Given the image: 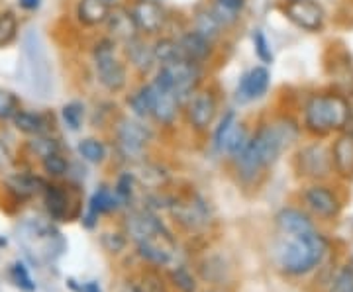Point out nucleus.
Returning a JSON list of instances; mask_svg holds the SVG:
<instances>
[{
  "mask_svg": "<svg viewBox=\"0 0 353 292\" xmlns=\"http://www.w3.org/2000/svg\"><path fill=\"white\" fill-rule=\"evenodd\" d=\"M218 106H220L218 92L212 87H201L185 104L189 126L199 134L206 132L214 124L216 116H218Z\"/></svg>",
  "mask_w": 353,
  "mask_h": 292,
  "instance_id": "0eeeda50",
  "label": "nucleus"
},
{
  "mask_svg": "<svg viewBox=\"0 0 353 292\" xmlns=\"http://www.w3.org/2000/svg\"><path fill=\"white\" fill-rule=\"evenodd\" d=\"M22 110V101L20 96L8 89H0V122L10 120Z\"/></svg>",
  "mask_w": 353,
  "mask_h": 292,
  "instance_id": "f704fd0d",
  "label": "nucleus"
},
{
  "mask_svg": "<svg viewBox=\"0 0 353 292\" xmlns=\"http://www.w3.org/2000/svg\"><path fill=\"white\" fill-rule=\"evenodd\" d=\"M179 45H181V51H183L185 59L201 65V67L208 63V61H212V57H214V41L204 38L194 28L187 30L179 38Z\"/></svg>",
  "mask_w": 353,
  "mask_h": 292,
  "instance_id": "2eb2a0df",
  "label": "nucleus"
},
{
  "mask_svg": "<svg viewBox=\"0 0 353 292\" xmlns=\"http://www.w3.org/2000/svg\"><path fill=\"white\" fill-rule=\"evenodd\" d=\"M245 2L248 0H216L214 12L222 20V24L228 25L240 18L241 10L245 8Z\"/></svg>",
  "mask_w": 353,
  "mask_h": 292,
  "instance_id": "473e14b6",
  "label": "nucleus"
},
{
  "mask_svg": "<svg viewBox=\"0 0 353 292\" xmlns=\"http://www.w3.org/2000/svg\"><path fill=\"white\" fill-rule=\"evenodd\" d=\"M79 292H101V286L97 282H87L79 289Z\"/></svg>",
  "mask_w": 353,
  "mask_h": 292,
  "instance_id": "a18cd8bd",
  "label": "nucleus"
},
{
  "mask_svg": "<svg viewBox=\"0 0 353 292\" xmlns=\"http://www.w3.org/2000/svg\"><path fill=\"white\" fill-rule=\"evenodd\" d=\"M155 75L175 90L183 108L202 85V67L192 63L189 59H176V61H171V63L159 65Z\"/></svg>",
  "mask_w": 353,
  "mask_h": 292,
  "instance_id": "423d86ee",
  "label": "nucleus"
},
{
  "mask_svg": "<svg viewBox=\"0 0 353 292\" xmlns=\"http://www.w3.org/2000/svg\"><path fill=\"white\" fill-rule=\"evenodd\" d=\"M132 16L136 20L139 34L141 36H159L167 28L169 22V14L165 10V6L157 0H136L132 6Z\"/></svg>",
  "mask_w": 353,
  "mask_h": 292,
  "instance_id": "6e6552de",
  "label": "nucleus"
},
{
  "mask_svg": "<svg viewBox=\"0 0 353 292\" xmlns=\"http://www.w3.org/2000/svg\"><path fill=\"white\" fill-rule=\"evenodd\" d=\"M250 132H248V127L243 126V124H238L236 129H234V134H232V138L228 141V147L226 153L228 155H232V157H236V155H240L243 152V147L248 145V141H250Z\"/></svg>",
  "mask_w": 353,
  "mask_h": 292,
  "instance_id": "58836bf2",
  "label": "nucleus"
},
{
  "mask_svg": "<svg viewBox=\"0 0 353 292\" xmlns=\"http://www.w3.org/2000/svg\"><path fill=\"white\" fill-rule=\"evenodd\" d=\"M112 4L108 0H79L77 2V20L85 28H99L106 24Z\"/></svg>",
  "mask_w": 353,
  "mask_h": 292,
  "instance_id": "412c9836",
  "label": "nucleus"
},
{
  "mask_svg": "<svg viewBox=\"0 0 353 292\" xmlns=\"http://www.w3.org/2000/svg\"><path fill=\"white\" fill-rule=\"evenodd\" d=\"M328 249L326 240L316 233H306L301 238H289L279 245V263L289 275H304L324 259Z\"/></svg>",
  "mask_w": 353,
  "mask_h": 292,
  "instance_id": "20e7f679",
  "label": "nucleus"
},
{
  "mask_svg": "<svg viewBox=\"0 0 353 292\" xmlns=\"http://www.w3.org/2000/svg\"><path fill=\"white\" fill-rule=\"evenodd\" d=\"M173 214L179 218V222L192 228V226H199L204 222L206 210H204L201 200H187V202L173 204Z\"/></svg>",
  "mask_w": 353,
  "mask_h": 292,
  "instance_id": "bb28decb",
  "label": "nucleus"
},
{
  "mask_svg": "<svg viewBox=\"0 0 353 292\" xmlns=\"http://www.w3.org/2000/svg\"><path fill=\"white\" fill-rule=\"evenodd\" d=\"M153 55H155V61L157 65L171 63L176 59H185L181 45H179V39L175 38H157L153 43Z\"/></svg>",
  "mask_w": 353,
  "mask_h": 292,
  "instance_id": "cd10ccee",
  "label": "nucleus"
},
{
  "mask_svg": "<svg viewBox=\"0 0 353 292\" xmlns=\"http://www.w3.org/2000/svg\"><path fill=\"white\" fill-rule=\"evenodd\" d=\"M92 63L97 69V76L102 89L112 94H118L126 89L128 85V67L118 57V43L106 38L99 39L92 48Z\"/></svg>",
  "mask_w": 353,
  "mask_h": 292,
  "instance_id": "39448f33",
  "label": "nucleus"
},
{
  "mask_svg": "<svg viewBox=\"0 0 353 292\" xmlns=\"http://www.w3.org/2000/svg\"><path fill=\"white\" fill-rule=\"evenodd\" d=\"M12 124L20 134L36 138V136L50 134L51 126H53V118H50V114H43V112H34V110H24L22 108L12 118Z\"/></svg>",
  "mask_w": 353,
  "mask_h": 292,
  "instance_id": "aec40b11",
  "label": "nucleus"
},
{
  "mask_svg": "<svg viewBox=\"0 0 353 292\" xmlns=\"http://www.w3.org/2000/svg\"><path fill=\"white\" fill-rule=\"evenodd\" d=\"M118 206H120V200H118L116 192L110 191L108 187H101L99 191H94V194H92L90 200H88L87 214L83 218V224H85L88 229H92L97 226L99 216L118 210Z\"/></svg>",
  "mask_w": 353,
  "mask_h": 292,
  "instance_id": "6ab92c4d",
  "label": "nucleus"
},
{
  "mask_svg": "<svg viewBox=\"0 0 353 292\" xmlns=\"http://www.w3.org/2000/svg\"><path fill=\"white\" fill-rule=\"evenodd\" d=\"M116 140H118V147L124 157L128 159H136L141 153L145 152V145L152 140V132L148 127H143L138 122L124 118L118 129H116Z\"/></svg>",
  "mask_w": 353,
  "mask_h": 292,
  "instance_id": "f8f14e48",
  "label": "nucleus"
},
{
  "mask_svg": "<svg viewBox=\"0 0 353 292\" xmlns=\"http://www.w3.org/2000/svg\"><path fill=\"white\" fill-rule=\"evenodd\" d=\"M28 147L32 149V153L38 157L39 161L43 157H48L51 153H59L61 152V143L57 138H53L51 134H46V136H36L32 138V141L28 143Z\"/></svg>",
  "mask_w": 353,
  "mask_h": 292,
  "instance_id": "72a5a7b5",
  "label": "nucleus"
},
{
  "mask_svg": "<svg viewBox=\"0 0 353 292\" xmlns=\"http://www.w3.org/2000/svg\"><path fill=\"white\" fill-rule=\"evenodd\" d=\"M283 12L296 28L304 32H320L326 22V12L316 0H289L283 6Z\"/></svg>",
  "mask_w": 353,
  "mask_h": 292,
  "instance_id": "1a4fd4ad",
  "label": "nucleus"
},
{
  "mask_svg": "<svg viewBox=\"0 0 353 292\" xmlns=\"http://www.w3.org/2000/svg\"><path fill=\"white\" fill-rule=\"evenodd\" d=\"M18 6L26 12H36L41 6V0H18Z\"/></svg>",
  "mask_w": 353,
  "mask_h": 292,
  "instance_id": "c03bdc74",
  "label": "nucleus"
},
{
  "mask_svg": "<svg viewBox=\"0 0 353 292\" xmlns=\"http://www.w3.org/2000/svg\"><path fill=\"white\" fill-rule=\"evenodd\" d=\"M124 51H126V59L138 71L139 76H148L153 71V67L157 65L155 55H153V45H150L143 36H138L132 41H128L124 45Z\"/></svg>",
  "mask_w": 353,
  "mask_h": 292,
  "instance_id": "a211bd4d",
  "label": "nucleus"
},
{
  "mask_svg": "<svg viewBox=\"0 0 353 292\" xmlns=\"http://www.w3.org/2000/svg\"><path fill=\"white\" fill-rule=\"evenodd\" d=\"M130 110L138 118H152L153 110V90L152 85H141L138 90H134L128 98Z\"/></svg>",
  "mask_w": 353,
  "mask_h": 292,
  "instance_id": "a878e982",
  "label": "nucleus"
},
{
  "mask_svg": "<svg viewBox=\"0 0 353 292\" xmlns=\"http://www.w3.org/2000/svg\"><path fill=\"white\" fill-rule=\"evenodd\" d=\"M173 280H175V284L183 292H194V280H192V277H190L185 269L173 271Z\"/></svg>",
  "mask_w": 353,
  "mask_h": 292,
  "instance_id": "79ce46f5",
  "label": "nucleus"
},
{
  "mask_svg": "<svg viewBox=\"0 0 353 292\" xmlns=\"http://www.w3.org/2000/svg\"><path fill=\"white\" fill-rule=\"evenodd\" d=\"M77 149H79V155L88 163H102L106 159V145L97 138L81 140Z\"/></svg>",
  "mask_w": 353,
  "mask_h": 292,
  "instance_id": "7c9ffc66",
  "label": "nucleus"
},
{
  "mask_svg": "<svg viewBox=\"0 0 353 292\" xmlns=\"http://www.w3.org/2000/svg\"><path fill=\"white\" fill-rule=\"evenodd\" d=\"M332 163L341 178H353V138L343 132L332 145Z\"/></svg>",
  "mask_w": 353,
  "mask_h": 292,
  "instance_id": "5701e85b",
  "label": "nucleus"
},
{
  "mask_svg": "<svg viewBox=\"0 0 353 292\" xmlns=\"http://www.w3.org/2000/svg\"><path fill=\"white\" fill-rule=\"evenodd\" d=\"M299 132L301 127L290 118H279L275 122L261 124L252 134L243 152L234 157L238 175L243 180H255L263 175L265 169L273 165L281 153L299 138Z\"/></svg>",
  "mask_w": 353,
  "mask_h": 292,
  "instance_id": "f257e3e1",
  "label": "nucleus"
},
{
  "mask_svg": "<svg viewBox=\"0 0 353 292\" xmlns=\"http://www.w3.org/2000/svg\"><path fill=\"white\" fill-rule=\"evenodd\" d=\"M150 85H152L153 90L152 118L159 126H173L179 114H181V110H183V104L179 101V96L173 92V89H169L165 83H161L155 76H153V81Z\"/></svg>",
  "mask_w": 353,
  "mask_h": 292,
  "instance_id": "9b49d317",
  "label": "nucleus"
},
{
  "mask_svg": "<svg viewBox=\"0 0 353 292\" xmlns=\"http://www.w3.org/2000/svg\"><path fill=\"white\" fill-rule=\"evenodd\" d=\"M20 32V22L14 10H2L0 12V50L10 48L18 39Z\"/></svg>",
  "mask_w": 353,
  "mask_h": 292,
  "instance_id": "c756f323",
  "label": "nucleus"
},
{
  "mask_svg": "<svg viewBox=\"0 0 353 292\" xmlns=\"http://www.w3.org/2000/svg\"><path fill=\"white\" fill-rule=\"evenodd\" d=\"M61 120H63V124L71 132H79L83 127V122H85V104L79 101L63 104V108H61Z\"/></svg>",
  "mask_w": 353,
  "mask_h": 292,
  "instance_id": "2f4dec72",
  "label": "nucleus"
},
{
  "mask_svg": "<svg viewBox=\"0 0 353 292\" xmlns=\"http://www.w3.org/2000/svg\"><path fill=\"white\" fill-rule=\"evenodd\" d=\"M345 96H347V102H350V120H347V124L343 127V134H347L350 138H353V90L345 92Z\"/></svg>",
  "mask_w": 353,
  "mask_h": 292,
  "instance_id": "37998d69",
  "label": "nucleus"
},
{
  "mask_svg": "<svg viewBox=\"0 0 353 292\" xmlns=\"http://www.w3.org/2000/svg\"><path fill=\"white\" fill-rule=\"evenodd\" d=\"M275 220H277L279 229L289 238H301V236L314 231L310 218L301 210H296V208H283Z\"/></svg>",
  "mask_w": 353,
  "mask_h": 292,
  "instance_id": "4be33fe9",
  "label": "nucleus"
},
{
  "mask_svg": "<svg viewBox=\"0 0 353 292\" xmlns=\"http://www.w3.org/2000/svg\"><path fill=\"white\" fill-rule=\"evenodd\" d=\"M350 120V102L340 90L316 92L304 102L303 124L312 136H328L332 132H343Z\"/></svg>",
  "mask_w": 353,
  "mask_h": 292,
  "instance_id": "7ed1b4c3",
  "label": "nucleus"
},
{
  "mask_svg": "<svg viewBox=\"0 0 353 292\" xmlns=\"http://www.w3.org/2000/svg\"><path fill=\"white\" fill-rule=\"evenodd\" d=\"M352 292H353V291H352Z\"/></svg>",
  "mask_w": 353,
  "mask_h": 292,
  "instance_id": "de8ad7c7",
  "label": "nucleus"
},
{
  "mask_svg": "<svg viewBox=\"0 0 353 292\" xmlns=\"http://www.w3.org/2000/svg\"><path fill=\"white\" fill-rule=\"evenodd\" d=\"M271 85V73L269 69L263 65H257L252 67L248 73H243L238 83V89H236V101L241 104H248V102L259 101L261 96L267 94Z\"/></svg>",
  "mask_w": 353,
  "mask_h": 292,
  "instance_id": "ddd939ff",
  "label": "nucleus"
},
{
  "mask_svg": "<svg viewBox=\"0 0 353 292\" xmlns=\"http://www.w3.org/2000/svg\"><path fill=\"white\" fill-rule=\"evenodd\" d=\"M104 25L108 30V38L114 39L116 43H122V45H126L128 41L141 36L138 25H136V20L132 16V10L128 6H122V4L112 6Z\"/></svg>",
  "mask_w": 353,
  "mask_h": 292,
  "instance_id": "4468645a",
  "label": "nucleus"
},
{
  "mask_svg": "<svg viewBox=\"0 0 353 292\" xmlns=\"http://www.w3.org/2000/svg\"><path fill=\"white\" fill-rule=\"evenodd\" d=\"M304 204L314 212L316 216L326 218V220L336 218L341 210V202L340 198L336 196V192L330 191L328 187H320V185L306 189Z\"/></svg>",
  "mask_w": 353,
  "mask_h": 292,
  "instance_id": "dca6fc26",
  "label": "nucleus"
},
{
  "mask_svg": "<svg viewBox=\"0 0 353 292\" xmlns=\"http://www.w3.org/2000/svg\"><path fill=\"white\" fill-rule=\"evenodd\" d=\"M240 122H238V116L234 110H228L226 114L220 118V122H218V126L214 129V149L220 153H226L228 147V141L232 138V134H234V129L238 126Z\"/></svg>",
  "mask_w": 353,
  "mask_h": 292,
  "instance_id": "c85d7f7f",
  "label": "nucleus"
},
{
  "mask_svg": "<svg viewBox=\"0 0 353 292\" xmlns=\"http://www.w3.org/2000/svg\"><path fill=\"white\" fill-rule=\"evenodd\" d=\"M353 291V267L341 269L338 277L334 279L332 284V292H352Z\"/></svg>",
  "mask_w": 353,
  "mask_h": 292,
  "instance_id": "a19ab883",
  "label": "nucleus"
},
{
  "mask_svg": "<svg viewBox=\"0 0 353 292\" xmlns=\"http://www.w3.org/2000/svg\"><path fill=\"white\" fill-rule=\"evenodd\" d=\"M43 204L46 210L53 222H67L71 218V198H69V191H65L61 185L55 182H46L43 187Z\"/></svg>",
  "mask_w": 353,
  "mask_h": 292,
  "instance_id": "f3484780",
  "label": "nucleus"
},
{
  "mask_svg": "<svg viewBox=\"0 0 353 292\" xmlns=\"http://www.w3.org/2000/svg\"><path fill=\"white\" fill-rule=\"evenodd\" d=\"M114 192H116L120 204L130 202V200H132V194H134V177H132L130 173H124L122 177L118 178Z\"/></svg>",
  "mask_w": 353,
  "mask_h": 292,
  "instance_id": "ea45409f",
  "label": "nucleus"
},
{
  "mask_svg": "<svg viewBox=\"0 0 353 292\" xmlns=\"http://www.w3.org/2000/svg\"><path fill=\"white\" fill-rule=\"evenodd\" d=\"M252 39H253V50H255L257 59L265 65L273 63V50H271V43H269V39H267V36L263 34V30H255Z\"/></svg>",
  "mask_w": 353,
  "mask_h": 292,
  "instance_id": "4c0bfd02",
  "label": "nucleus"
},
{
  "mask_svg": "<svg viewBox=\"0 0 353 292\" xmlns=\"http://www.w3.org/2000/svg\"><path fill=\"white\" fill-rule=\"evenodd\" d=\"M108 2H110V4H112V2H116V0H108Z\"/></svg>",
  "mask_w": 353,
  "mask_h": 292,
  "instance_id": "49530a36",
  "label": "nucleus"
},
{
  "mask_svg": "<svg viewBox=\"0 0 353 292\" xmlns=\"http://www.w3.org/2000/svg\"><path fill=\"white\" fill-rule=\"evenodd\" d=\"M226 25L222 24V20L218 18V14L214 12V8H199L194 12V30L202 34L204 38H208L210 41H216V39L222 36Z\"/></svg>",
  "mask_w": 353,
  "mask_h": 292,
  "instance_id": "b1692460",
  "label": "nucleus"
},
{
  "mask_svg": "<svg viewBox=\"0 0 353 292\" xmlns=\"http://www.w3.org/2000/svg\"><path fill=\"white\" fill-rule=\"evenodd\" d=\"M41 169L50 178H61L69 173V161L63 157V153H51L41 159Z\"/></svg>",
  "mask_w": 353,
  "mask_h": 292,
  "instance_id": "c9c22d12",
  "label": "nucleus"
},
{
  "mask_svg": "<svg viewBox=\"0 0 353 292\" xmlns=\"http://www.w3.org/2000/svg\"><path fill=\"white\" fill-rule=\"evenodd\" d=\"M10 279H12V282L18 289H22L24 292L36 291V282L30 277V271H28V267L22 261H16V263L10 265Z\"/></svg>",
  "mask_w": 353,
  "mask_h": 292,
  "instance_id": "e433bc0d",
  "label": "nucleus"
},
{
  "mask_svg": "<svg viewBox=\"0 0 353 292\" xmlns=\"http://www.w3.org/2000/svg\"><path fill=\"white\" fill-rule=\"evenodd\" d=\"M296 169L303 177L324 178L334 171L332 163V149L322 143L306 145L296 153Z\"/></svg>",
  "mask_w": 353,
  "mask_h": 292,
  "instance_id": "9d476101",
  "label": "nucleus"
},
{
  "mask_svg": "<svg viewBox=\"0 0 353 292\" xmlns=\"http://www.w3.org/2000/svg\"><path fill=\"white\" fill-rule=\"evenodd\" d=\"M6 187H8V191L12 192L14 196H18V198H30V196H34L36 192L43 191V187H46V182L38 177H32V175H12V177L6 180Z\"/></svg>",
  "mask_w": 353,
  "mask_h": 292,
  "instance_id": "393cba45",
  "label": "nucleus"
},
{
  "mask_svg": "<svg viewBox=\"0 0 353 292\" xmlns=\"http://www.w3.org/2000/svg\"><path fill=\"white\" fill-rule=\"evenodd\" d=\"M18 63V76L26 89L34 92V96L48 98L53 90V69L38 30H28L24 34Z\"/></svg>",
  "mask_w": 353,
  "mask_h": 292,
  "instance_id": "f03ea898",
  "label": "nucleus"
}]
</instances>
